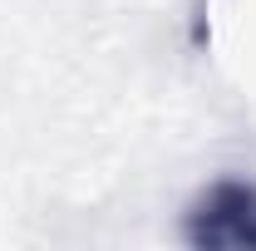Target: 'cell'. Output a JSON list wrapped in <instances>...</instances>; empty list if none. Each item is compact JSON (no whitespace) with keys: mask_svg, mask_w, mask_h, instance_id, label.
Returning <instances> with one entry per match:
<instances>
[{"mask_svg":"<svg viewBox=\"0 0 256 251\" xmlns=\"http://www.w3.org/2000/svg\"><path fill=\"white\" fill-rule=\"evenodd\" d=\"M182 236L197 251H256V182L217 178L192 197Z\"/></svg>","mask_w":256,"mask_h":251,"instance_id":"1","label":"cell"}]
</instances>
